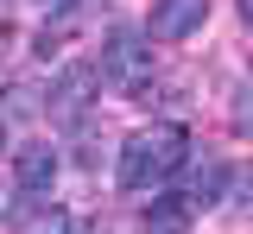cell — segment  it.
<instances>
[{
	"mask_svg": "<svg viewBox=\"0 0 253 234\" xmlns=\"http://www.w3.org/2000/svg\"><path fill=\"white\" fill-rule=\"evenodd\" d=\"M184 165H190V133H184V127H171V120H152V127H139V133L121 146L114 177H121L126 196H139V190L171 184Z\"/></svg>",
	"mask_w": 253,
	"mask_h": 234,
	"instance_id": "cell-1",
	"label": "cell"
},
{
	"mask_svg": "<svg viewBox=\"0 0 253 234\" xmlns=\"http://www.w3.org/2000/svg\"><path fill=\"white\" fill-rule=\"evenodd\" d=\"M101 82H108V70L89 64V57L63 64L57 76H51V89H44V114H51L57 127H83L89 108H95V95H101Z\"/></svg>",
	"mask_w": 253,
	"mask_h": 234,
	"instance_id": "cell-2",
	"label": "cell"
},
{
	"mask_svg": "<svg viewBox=\"0 0 253 234\" xmlns=\"http://www.w3.org/2000/svg\"><path fill=\"white\" fill-rule=\"evenodd\" d=\"M146 38H152V32H133V26H114V32H108V51H101L108 82H121V89H139V82H146V70H152Z\"/></svg>",
	"mask_w": 253,
	"mask_h": 234,
	"instance_id": "cell-3",
	"label": "cell"
},
{
	"mask_svg": "<svg viewBox=\"0 0 253 234\" xmlns=\"http://www.w3.org/2000/svg\"><path fill=\"white\" fill-rule=\"evenodd\" d=\"M203 26H209V0H152V19H146L152 44H184Z\"/></svg>",
	"mask_w": 253,
	"mask_h": 234,
	"instance_id": "cell-4",
	"label": "cell"
},
{
	"mask_svg": "<svg viewBox=\"0 0 253 234\" xmlns=\"http://www.w3.org/2000/svg\"><path fill=\"white\" fill-rule=\"evenodd\" d=\"M13 184H19V196H51V184H57V146H44V139H32L13 152Z\"/></svg>",
	"mask_w": 253,
	"mask_h": 234,
	"instance_id": "cell-5",
	"label": "cell"
},
{
	"mask_svg": "<svg viewBox=\"0 0 253 234\" xmlns=\"http://www.w3.org/2000/svg\"><path fill=\"white\" fill-rule=\"evenodd\" d=\"M196 222V196L190 190H165V196L146 202V234H190Z\"/></svg>",
	"mask_w": 253,
	"mask_h": 234,
	"instance_id": "cell-6",
	"label": "cell"
},
{
	"mask_svg": "<svg viewBox=\"0 0 253 234\" xmlns=\"http://www.w3.org/2000/svg\"><path fill=\"white\" fill-rule=\"evenodd\" d=\"M190 196H196V209L221 202L228 196V165H221V158H203V165L190 171Z\"/></svg>",
	"mask_w": 253,
	"mask_h": 234,
	"instance_id": "cell-7",
	"label": "cell"
},
{
	"mask_svg": "<svg viewBox=\"0 0 253 234\" xmlns=\"http://www.w3.org/2000/svg\"><path fill=\"white\" fill-rule=\"evenodd\" d=\"M32 114H44V89H32V82H6V95H0V120L13 127V120H32Z\"/></svg>",
	"mask_w": 253,
	"mask_h": 234,
	"instance_id": "cell-8",
	"label": "cell"
},
{
	"mask_svg": "<svg viewBox=\"0 0 253 234\" xmlns=\"http://www.w3.org/2000/svg\"><path fill=\"white\" fill-rule=\"evenodd\" d=\"M234 127L253 139V82H247V95H241V108H234Z\"/></svg>",
	"mask_w": 253,
	"mask_h": 234,
	"instance_id": "cell-9",
	"label": "cell"
},
{
	"mask_svg": "<svg viewBox=\"0 0 253 234\" xmlns=\"http://www.w3.org/2000/svg\"><path fill=\"white\" fill-rule=\"evenodd\" d=\"M32 234H70V222H63L57 209H51V215H38V228H32Z\"/></svg>",
	"mask_w": 253,
	"mask_h": 234,
	"instance_id": "cell-10",
	"label": "cell"
},
{
	"mask_svg": "<svg viewBox=\"0 0 253 234\" xmlns=\"http://www.w3.org/2000/svg\"><path fill=\"white\" fill-rule=\"evenodd\" d=\"M70 234H108V222L95 215V222H83V228H70Z\"/></svg>",
	"mask_w": 253,
	"mask_h": 234,
	"instance_id": "cell-11",
	"label": "cell"
},
{
	"mask_svg": "<svg viewBox=\"0 0 253 234\" xmlns=\"http://www.w3.org/2000/svg\"><path fill=\"white\" fill-rule=\"evenodd\" d=\"M241 19H247V26H253V0H241Z\"/></svg>",
	"mask_w": 253,
	"mask_h": 234,
	"instance_id": "cell-12",
	"label": "cell"
},
{
	"mask_svg": "<svg viewBox=\"0 0 253 234\" xmlns=\"http://www.w3.org/2000/svg\"><path fill=\"white\" fill-rule=\"evenodd\" d=\"M0 139H6V120H0Z\"/></svg>",
	"mask_w": 253,
	"mask_h": 234,
	"instance_id": "cell-13",
	"label": "cell"
}]
</instances>
